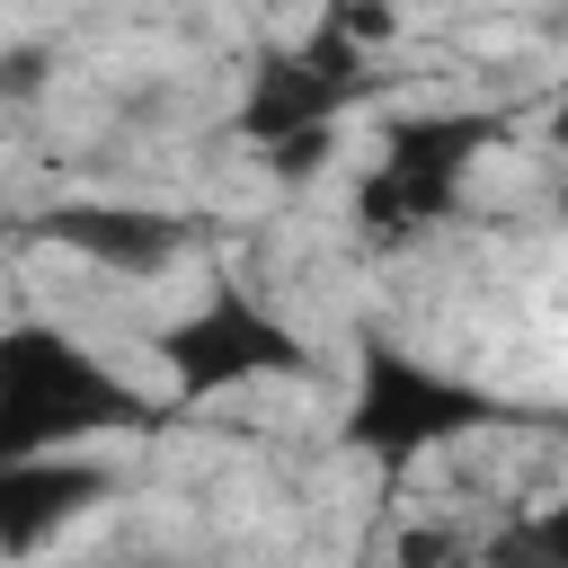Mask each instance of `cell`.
Masks as SVG:
<instances>
[{"instance_id": "obj_1", "label": "cell", "mask_w": 568, "mask_h": 568, "mask_svg": "<svg viewBox=\"0 0 568 568\" xmlns=\"http://www.w3.org/2000/svg\"><path fill=\"white\" fill-rule=\"evenodd\" d=\"M142 417V390H124L89 346L53 328H9L0 346V444L9 462H44V444H80L98 426Z\"/></svg>"}, {"instance_id": "obj_2", "label": "cell", "mask_w": 568, "mask_h": 568, "mask_svg": "<svg viewBox=\"0 0 568 568\" xmlns=\"http://www.w3.org/2000/svg\"><path fill=\"white\" fill-rule=\"evenodd\" d=\"M479 426H497V399H488V390H470V382H453V373H435V364H417V355H399V346H373V355L355 364L346 444L373 453L382 470H408V462H426L435 444L479 435Z\"/></svg>"}, {"instance_id": "obj_3", "label": "cell", "mask_w": 568, "mask_h": 568, "mask_svg": "<svg viewBox=\"0 0 568 568\" xmlns=\"http://www.w3.org/2000/svg\"><path fill=\"white\" fill-rule=\"evenodd\" d=\"M160 364L186 399H204V390H231V382H257V373H302L311 346H302V328H284L275 311H257L248 293L222 284L178 328H160Z\"/></svg>"}, {"instance_id": "obj_4", "label": "cell", "mask_w": 568, "mask_h": 568, "mask_svg": "<svg viewBox=\"0 0 568 568\" xmlns=\"http://www.w3.org/2000/svg\"><path fill=\"white\" fill-rule=\"evenodd\" d=\"M364 89V53L320 18V36L302 44V53H275V62H257L248 71V98H240V133L248 142H302V133H328L337 124V106Z\"/></svg>"}, {"instance_id": "obj_5", "label": "cell", "mask_w": 568, "mask_h": 568, "mask_svg": "<svg viewBox=\"0 0 568 568\" xmlns=\"http://www.w3.org/2000/svg\"><path fill=\"white\" fill-rule=\"evenodd\" d=\"M36 231H44V240H62L71 257L115 266V275H160V266L186 248V240H178V222H169V213H142V204H53Z\"/></svg>"}, {"instance_id": "obj_6", "label": "cell", "mask_w": 568, "mask_h": 568, "mask_svg": "<svg viewBox=\"0 0 568 568\" xmlns=\"http://www.w3.org/2000/svg\"><path fill=\"white\" fill-rule=\"evenodd\" d=\"M98 488H106V470H98V462H71V453H53V462H9V479H0L9 550H36V541H44V524L80 515Z\"/></svg>"}, {"instance_id": "obj_7", "label": "cell", "mask_w": 568, "mask_h": 568, "mask_svg": "<svg viewBox=\"0 0 568 568\" xmlns=\"http://www.w3.org/2000/svg\"><path fill=\"white\" fill-rule=\"evenodd\" d=\"M390 559H399V568H453V559H462V541H453L444 524H408Z\"/></svg>"}, {"instance_id": "obj_8", "label": "cell", "mask_w": 568, "mask_h": 568, "mask_svg": "<svg viewBox=\"0 0 568 568\" xmlns=\"http://www.w3.org/2000/svg\"><path fill=\"white\" fill-rule=\"evenodd\" d=\"M320 160H328V133H302V142H275V151H266L275 178H302V169H320Z\"/></svg>"}, {"instance_id": "obj_9", "label": "cell", "mask_w": 568, "mask_h": 568, "mask_svg": "<svg viewBox=\"0 0 568 568\" xmlns=\"http://www.w3.org/2000/svg\"><path fill=\"white\" fill-rule=\"evenodd\" d=\"M532 541H541V559H550V568H568V497L532 515Z\"/></svg>"}, {"instance_id": "obj_10", "label": "cell", "mask_w": 568, "mask_h": 568, "mask_svg": "<svg viewBox=\"0 0 568 568\" xmlns=\"http://www.w3.org/2000/svg\"><path fill=\"white\" fill-rule=\"evenodd\" d=\"M550 142H568V89L550 98Z\"/></svg>"}, {"instance_id": "obj_11", "label": "cell", "mask_w": 568, "mask_h": 568, "mask_svg": "<svg viewBox=\"0 0 568 568\" xmlns=\"http://www.w3.org/2000/svg\"><path fill=\"white\" fill-rule=\"evenodd\" d=\"M559 213H568V186H559Z\"/></svg>"}]
</instances>
